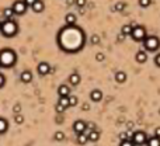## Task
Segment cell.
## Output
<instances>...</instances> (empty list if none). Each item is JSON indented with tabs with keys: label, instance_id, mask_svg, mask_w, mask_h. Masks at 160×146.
Returning <instances> with one entry per match:
<instances>
[{
	"label": "cell",
	"instance_id": "cell-1",
	"mask_svg": "<svg viewBox=\"0 0 160 146\" xmlns=\"http://www.w3.org/2000/svg\"><path fill=\"white\" fill-rule=\"evenodd\" d=\"M58 44L62 51L75 53L84 46V32L76 25H66L58 34Z\"/></svg>",
	"mask_w": 160,
	"mask_h": 146
},
{
	"label": "cell",
	"instance_id": "cell-2",
	"mask_svg": "<svg viewBox=\"0 0 160 146\" xmlns=\"http://www.w3.org/2000/svg\"><path fill=\"white\" fill-rule=\"evenodd\" d=\"M17 62V55L13 49L4 48L0 51V66L1 68H11Z\"/></svg>",
	"mask_w": 160,
	"mask_h": 146
},
{
	"label": "cell",
	"instance_id": "cell-3",
	"mask_svg": "<svg viewBox=\"0 0 160 146\" xmlns=\"http://www.w3.org/2000/svg\"><path fill=\"white\" fill-rule=\"evenodd\" d=\"M0 32L6 37V38H11L18 32V25L16 21H13L11 18H6L4 23H1L0 25Z\"/></svg>",
	"mask_w": 160,
	"mask_h": 146
},
{
	"label": "cell",
	"instance_id": "cell-4",
	"mask_svg": "<svg viewBox=\"0 0 160 146\" xmlns=\"http://www.w3.org/2000/svg\"><path fill=\"white\" fill-rule=\"evenodd\" d=\"M143 46H145V49L146 51H149V52H155V51H157L160 46V40L157 37H155V35H150L148 37L146 35V38L143 40Z\"/></svg>",
	"mask_w": 160,
	"mask_h": 146
},
{
	"label": "cell",
	"instance_id": "cell-5",
	"mask_svg": "<svg viewBox=\"0 0 160 146\" xmlns=\"http://www.w3.org/2000/svg\"><path fill=\"white\" fill-rule=\"evenodd\" d=\"M131 37L133 38V41L140 42L146 38V30L142 25H133V30L131 32Z\"/></svg>",
	"mask_w": 160,
	"mask_h": 146
},
{
	"label": "cell",
	"instance_id": "cell-6",
	"mask_svg": "<svg viewBox=\"0 0 160 146\" xmlns=\"http://www.w3.org/2000/svg\"><path fill=\"white\" fill-rule=\"evenodd\" d=\"M13 11H14V14H17V16H22L27 9H28V6L25 4V1L24 0H17V1H14V4H13Z\"/></svg>",
	"mask_w": 160,
	"mask_h": 146
},
{
	"label": "cell",
	"instance_id": "cell-7",
	"mask_svg": "<svg viewBox=\"0 0 160 146\" xmlns=\"http://www.w3.org/2000/svg\"><path fill=\"white\" fill-rule=\"evenodd\" d=\"M146 141H148V135L142 131H138L132 135V142L135 145H143V143H146Z\"/></svg>",
	"mask_w": 160,
	"mask_h": 146
},
{
	"label": "cell",
	"instance_id": "cell-8",
	"mask_svg": "<svg viewBox=\"0 0 160 146\" xmlns=\"http://www.w3.org/2000/svg\"><path fill=\"white\" fill-rule=\"evenodd\" d=\"M37 70H38V73H39L41 76H45V74H48V73L52 72V69H51V66H49V63H48V62L38 63V68H37Z\"/></svg>",
	"mask_w": 160,
	"mask_h": 146
},
{
	"label": "cell",
	"instance_id": "cell-9",
	"mask_svg": "<svg viewBox=\"0 0 160 146\" xmlns=\"http://www.w3.org/2000/svg\"><path fill=\"white\" fill-rule=\"evenodd\" d=\"M86 128H87V124H86L84 121H82V119L76 121L75 124H73V131H75L76 134H82V132H86Z\"/></svg>",
	"mask_w": 160,
	"mask_h": 146
},
{
	"label": "cell",
	"instance_id": "cell-10",
	"mask_svg": "<svg viewBox=\"0 0 160 146\" xmlns=\"http://www.w3.org/2000/svg\"><path fill=\"white\" fill-rule=\"evenodd\" d=\"M58 94H59V97H67V96H70V89H69V86L61 84V86L58 87Z\"/></svg>",
	"mask_w": 160,
	"mask_h": 146
},
{
	"label": "cell",
	"instance_id": "cell-11",
	"mask_svg": "<svg viewBox=\"0 0 160 146\" xmlns=\"http://www.w3.org/2000/svg\"><path fill=\"white\" fill-rule=\"evenodd\" d=\"M32 11H35V13H41V11H44V9H45V4H44L42 0H35L34 1V4L31 6Z\"/></svg>",
	"mask_w": 160,
	"mask_h": 146
},
{
	"label": "cell",
	"instance_id": "cell-12",
	"mask_svg": "<svg viewBox=\"0 0 160 146\" xmlns=\"http://www.w3.org/2000/svg\"><path fill=\"white\" fill-rule=\"evenodd\" d=\"M20 80H21L22 83H30L32 80V73L30 72V70H24V72H21V74H20Z\"/></svg>",
	"mask_w": 160,
	"mask_h": 146
},
{
	"label": "cell",
	"instance_id": "cell-13",
	"mask_svg": "<svg viewBox=\"0 0 160 146\" xmlns=\"http://www.w3.org/2000/svg\"><path fill=\"white\" fill-rule=\"evenodd\" d=\"M90 98H91V101H101V98H103V93H101V90H93L91 93H90Z\"/></svg>",
	"mask_w": 160,
	"mask_h": 146
},
{
	"label": "cell",
	"instance_id": "cell-14",
	"mask_svg": "<svg viewBox=\"0 0 160 146\" xmlns=\"http://www.w3.org/2000/svg\"><path fill=\"white\" fill-rule=\"evenodd\" d=\"M76 14L73 13H69V14H66V17H65V23H66V25H75L76 24Z\"/></svg>",
	"mask_w": 160,
	"mask_h": 146
},
{
	"label": "cell",
	"instance_id": "cell-15",
	"mask_svg": "<svg viewBox=\"0 0 160 146\" xmlns=\"http://www.w3.org/2000/svg\"><path fill=\"white\" fill-rule=\"evenodd\" d=\"M69 83L72 84V86H77V84L80 83V74L79 73H72L70 76H69Z\"/></svg>",
	"mask_w": 160,
	"mask_h": 146
},
{
	"label": "cell",
	"instance_id": "cell-16",
	"mask_svg": "<svg viewBox=\"0 0 160 146\" xmlns=\"http://www.w3.org/2000/svg\"><path fill=\"white\" fill-rule=\"evenodd\" d=\"M135 59H136L138 63H145L148 61V55H146L145 51H139V52L136 53V56H135Z\"/></svg>",
	"mask_w": 160,
	"mask_h": 146
},
{
	"label": "cell",
	"instance_id": "cell-17",
	"mask_svg": "<svg viewBox=\"0 0 160 146\" xmlns=\"http://www.w3.org/2000/svg\"><path fill=\"white\" fill-rule=\"evenodd\" d=\"M146 143H148V146H160V138H157V136L148 138Z\"/></svg>",
	"mask_w": 160,
	"mask_h": 146
},
{
	"label": "cell",
	"instance_id": "cell-18",
	"mask_svg": "<svg viewBox=\"0 0 160 146\" xmlns=\"http://www.w3.org/2000/svg\"><path fill=\"white\" fill-rule=\"evenodd\" d=\"M115 80H117L118 83H124V82L127 80V73L122 72V70L117 72L115 73Z\"/></svg>",
	"mask_w": 160,
	"mask_h": 146
},
{
	"label": "cell",
	"instance_id": "cell-19",
	"mask_svg": "<svg viewBox=\"0 0 160 146\" xmlns=\"http://www.w3.org/2000/svg\"><path fill=\"white\" fill-rule=\"evenodd\" d=\"M133 30V25L132 24H125V25H122V28H121V32L127 37V35H131V32Z\"/></svg>",
	"mask_w": 160,
	"mask_h": 146
},
{
	"label": "cell",
	"instance_id": "cell-20",
	"mask_svg": "<svg viewBox=\"0 0 160 146\" xmlns=\"http://www.w3.org/2000/svg\"><path fill=\"white\" fill-rule=\"evenodd\" d=\"M87 136H89V141H91V142H96V141H98V138H100V134L97 132L96 129H93V131H89Z\"/></svg>",
	"mask_w": 160,
	"mask_h": 146
},
{
	"label": "cell",
	"instance_id": "cell-21",
	"mask_svg": "<svg viewBox=\"0 0 160 146\" xmlns=\"http://www.w3.org/2000/svg\"><path fill=\"white\" fill-rule=\"evenodd\" d=\"M7 128H9V122H7V119L0 117V134H4V132L7 131Z\"/></svg>",
	"mask_w": 160,
	"mask_h": 146
},
{
	"label": "cell",
	"instance_id": "cell-22",
	"mask_svg": "<svg viewBox=\"0 0 160 146\" xmlns=\"http://www.w3.org/2000/svg\"><path fill=\"white\" fill-rule=\"evenodd\" d=\"M77 142H79L80 145H86V143L89 142V136L86 135L84 132H82V134H77Z\"/></svg>",
	"mask_w": 160,
	"mask_h": 146
},
{
	"label": "cell",
	"instance_id": "cell-23",
	"mask_svg": "<svg viewBox=\"0 0 160 146\" xmlns=\"http://www.w3.org/2000/svg\"><path fill=\"white\" fill-rule=\"evenodd\" d=\"M61 105H63L65 108H67V107H70V104H69V96L67 97H59V101H58Z\"/></svg>",
	"mask_w": 160,
	"mask_h": 146
},
{
	"label": "cell",
	"instance_id": "cell-24",
	"mask_svg": "<svg viewBox=\"0 0 160 146\" xmlns=\"http://www.w3.org/2000/svg\"><path fill=\"white\" fill-rule=\"evenodd\" d=\"M3 16L6 17V18H11L13 16H14V11L11 7H6L4 10H3Z\"/></svg>",
	"mask_w": 160,
	"mask_h": 146
},
{
	"label": "cell",
	"instance_id": "cell-25",
	"mask_svg": "<svg viewBox=\"0 0 160 146\" xmlns=\"http://www.w3.org/2000/svg\"><path fill=\"white\" fill-rule=\"evenodd\" d=\"M150 4H152V0H139V6H140V7H143V9L149 7Z\"/></svg>",
	"mask_w": 160,
	"mask_h": 146
},
{
	"label": "cell",
	"instance_id": "cell-26",
	"mask_svg": "<svg viewBox=\"0 0 160 146\" xmlns=\"http://www.w3.org/2000/svg\"><path fill=\"white\" fill-rule=\"evenodd\" d=\"M125 7H127V4H125L124 1H119V3H117V4H115V7H114V9H115L117 11H122Z\"/></svg>",
	"mask_w": 160,
	"mask_h": 146
},
{
	"label": "cell",
	"instance_id": "cell-27",
	"mask_svg": "<svg viewBox=\"0 0 160 146\" xmlns=\"http://www.w3.org/2000/svg\"><path fill=\"white\" fill-rule=\"evenodd\" d=\"M69 104H70V107L77 105V97L76 96H69Z\"/></svg>",
	"mask_w": 160,
	"mask_h": 146
},
{
	"label": "cell",
	"instance_id": "cell-28",
	"mask_svg": "<svg viewBox=\"0 0 160 146\" xmlns=\"http://www.w3.org/2000/svg\"><path fill=\"white\" fill-rule=\"evenodd\" d=\"M119 138H121V141H128L131 139V132H122V134H119Z\"/></svg>",
	"mask_w": 160,
	"mask_h": 146
},
{
	"label": "cell",
	"instance_id": "cell-29",
	"mask_svg": "<svg viewBox=\"0 0 160 146\" xmlns=\"http://www.w3.org/2000/svg\"><path fill=\"white\" fill-rule=\"evenodd\" d=\"M14 121H16V124H21L22 121H24V117H22L20 113H17V114H16V118H14Z\"/></svg>",
	"mask_w": 160,
	"mask_h": 146
},
{
	"label": "cell",
	"instance_id": "cell-30",
	"mask_svg": "<svg viewBox=\"0 0 160 146\" xmlns=\"http://www.w3.org/2000/svg\"><path fill=\"white\" fill-rule=\"evenodd\" d=\"M63 139H65L63 132H56V134H55V141H63Z\"/></svg>",
	"mask_w": 160,
	"mask_h": 146
},
{
	"label": "cell",
	"instance_id": "cell-31",
	"mask_svg": "<svg viewBox=\"0 0 160 146\" xmlns=\"http://www.w3.org/2000/svg\"><path fill=\"white\" fill-rule=\"evenodd\" d=\"M119 146H135V143L131 139H128V141H121V145Z\"/></svg>",
	"mask_w": 160,
	"mask_h": 146
},
{
	"label": "cell",
	"instance_id": "cell-32",
	"mask_svg": "<svg viewBox=\"0 0 160 146\" xmlns=\"http://www.w3.org/2000/svg\"><path fill=\"white\" fill-rule=\"evenodd\" d=\"M104 59H106V55H104V53L98 52V53L96 55V61H97V62H103Z\"/></svg>",
	"mask_w": 160,
	"mask_h": 146
},
{
	"label": "cell",
	"instance_id": "cell-33",
	"mask_svg": "<svg viewBox=\"0 0 160 146\" xmlns=\"http://www.w3.org/2000/svg\"><path fill=\"white\" fill-rule=\"evenodd\" d=\"M75 3H76V6H77V7H80V9H82V7H84V6H86L87 0H76Z\"/></svg>",
	"mask_w": 160,
	"mask_h": 146
},
{
	"label": "cell",
	"instance_id": "cell-34",
	"mask_svg": "<svg viewBox=\"0 0 160 146\" xmlns=\"http://www.w3.org/2000/svg\"><path fill=\"white\" fill-rule=\"evenodd\" d=\"M55 110H56V113H59V114H62V113H63L65 110H66V108H65L63 105H61L59 104V103H58V104H56V107H55Z\"/></svg>",
	"mask_w": 160,
	"mask_h": 146
},
{
	"label": "cell",
	"instance_id": "cell-35",
	"mask_svg": "<svg viewBox=\"0 0 160 146\" xmlns=\"http://www.w3.org/2000/svg\"><path fill=\"white\" fill-rule=\"evenodd\" d=\"M98 42H100V37H98V35H93V37H91V44H93V45H97Z\"/></svg>",
	"mask_w": 160,
	"mask_h": 146
},
{
	"label": "cell",
	"instance_id": "cell-36",
	"mask_svg": "<svg viewBox=\"0 0 160 146\" xmlns=\"http://www.w3.org/2000/svg\"><path fill=\"white\" fill-rule=\"evenodd\" d=\"M4 83H6V77H4V76H3L1 73H0V89H1V87L4 86Z\"/></svg>",
	"mask_w": 160,
	"mask_h": 146
},
{
	"label": "cell",
	"instance_id": "cell-37",
	"mask_svg": "<svg viewBox=\"0 0 160 146\" xmlns=\"http://www.w3.org/2000/svg\"><path fill=\"white\" fill-rule=\"evenodd\" d=\"M155 63H156V66H159V68H160V53L156 55V58H155Z\"/></svg>",
	"mask_w": 160,
	"mask_h": 146
},
{
	"label": "cell",
	"instance_id": "cell-38",
	"mask_svg": "<svg viewBox=\"0 0 160 146\" xmlns=\"http://www.w3.org/2000/svg\"><path fill=\"white\" fill-rule=\"evenodd\" d=\"M24 1H25V4H27L28 7H31L32 4H34V1H35V0H24Z\"/></svg>",
	"mask_w": 160,
	"mask_h": 146
},
{
	"label": "cell",
	"instance_id": "cell-39",
	"mask_svg": "<svg viewBox=\"0 0 160 146\" xmlns=\"http://www.w3.org/2000/svg\"><path fill=\"white\" fill-rule=\"evenodd\" d=\"M82 110H84V111H89V110H90V105H89L87 103H86V104H83V107H82Z\"/></svg>",
	"mask_w": 160,
	"mask_h": 146
},
{
	"label": "cell",
	"instance_id": "cell-40",
	"mask_svg": "<svg viewBox=\"0 0 160 146\" xmlns=\"http://www.w3.org/2000/svg\"><path fill=\"white\" fill-rule=\"evenodd\" d=\"M155 136L160 138V126H159V128H156V131H155Z\"/></svg>",
	"mask_w": 160,
	"mask_h": 146
},
{
	"label": "cell",
	"instance_id": "cell-41",
	"mask_svg": "<svg viewBox=\"0 0 160 146\" xmlns=\"http://www.w3.org/2000/svg\"><path fill=\"white\" fill-rule=\"evenodd\" d=\"M124 38H125V35L121 32V35H119V38H118V41H124Z\"/></svg>",
	"mask_w": 160,
	"mask_h": 146
},
{
	"label": "cell",
	"instance_id": "cell-42",
	"mask_svg": "<svg viewBox=\"0 0 160 146\" xmlns=\"http://www.w3.org/2000/svg\"><path fill=\"white\" fill-rule=\"evenodd\" d=\"M14 111H16V113H18V111H20V104H17L16 107H14Z\"/></svg>",
	"mask_w": 160,
	"mask_h": 146
},
{
	"label": "cell",
	"instance_id": "cell-43",
	"mask_svg": "<svg viewBox=\"0 0 160 146\" xmlns=\"http://www.w3.org/2000/svg\"><path fill=\"white\" fill-rule=\"evenodd\" d=\"M67 3H69V4H70V3H72V0H67Z\"/></svg>",
	"mask_w": 160,
	"mask_h": 146
},
{
	"label": "cell",
	"instance_id": "cell-44",
	"mask_svg": "<svg viewBox=\"0 0 160 146\" xmlns=\"http://www.w3.org/2000/svg\"><path fill=\"white\" fill-rule=\"evenodd\" d=\"M0 25H1V23H0Z\"/></svg>",
	"mask_w": 160,
	"mask_h": 146
},
{
	"label": "cell",
	"instance_id": "cell-45",
	"mask_svg": "<svg viewBox=\"0 0 160 146\" xmlns=\"http://www.w3.org/2000/svg\"><path fill=\"white\" fill-rule=\"evenodd\" d=\"M0 68H1V66H0Z\"/></svg>",
	"mask_w": 160,
	"mask_h": 146
}]
</instances>
